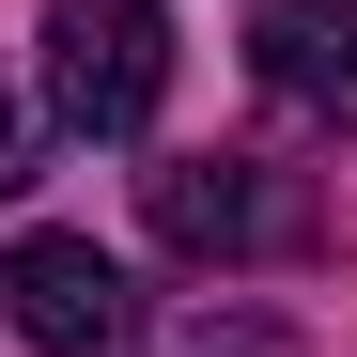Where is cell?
Listing matches in <instances>:
<instances>
[{
  "instance_id": "cell-6",
  "label": "cell",
  "mask_w": 357,
  "mask_h": 357,
  "mask_svg": "<svg viewBox=\"0 0 357 357\" xmlns=\"http://www.w3.org/2000/svg\"><path fill=\"white\" fill-rule=\"evenodd\" d=\"M0 187H31V125H16V93H0Z\"/></svg>"
},
{
  "instance_id": "cell-5",
  "label": "cell",
  "mask_w": 357,
  "mask_h": 357,
  "mask_svg": "<svg viewBox=\"0 0 357 357\" xmlns=\"http://www.w3.org/2000/svg\"><path fill=\"white\" fill-rule=\"evenodd\" d=\"M171 357H295V326H264V311H233V326H218V311H202Z\"/></svg>"
},
{
  "instance_id": "cell-1",
  "label": "cell",
  "mask_w": 357,
  "mask_h": 357,
  "mask_svg": "<svg viewBox=\"0 0 357 357\" xmlns=\"http://www.w3.org/2000/svg\"><path fill=\"white\" fill-rule=\"evenodd\" d=\"M171 93V16L155 0H47V109L78 140H140Z\"/></svg>"
},
{
  "instance_id": "cell-3",
  "label": "cell",
  "mask_w": 357,
  "mask_h": 357,
  "mask_svg": "<svg viewBox=\"0 0 357 357\" xmlns=\"http://www.w3.org/2000/svg\"><path fill=\"white\" fill-rule=\"evenodd\" d=\"M0 311H16L31 357H109L140 326V295H125V264H109L93 233H16V249H0Z\"/></svg>"
},
{
  "instance_id": "cell-2",
  "label": "cell",
  "mask_w": 357,
  "mask_h": 357,
  "mask_svg": "<svg viewBox=\"0 0 357 357\" xmlns=\"http://www.w3.org/2000/svg\"><path fill=\"white\" fill-rule=\"evenodd\" d=\"M140 218H155L171 264H249V249H295V233H311V202H295L280 171H249V155H171V171H140Z\"/></svg>"
},
{
  "instance_id": "cell-4",
  "label": "cell",
  "mask_w": 357,
  "mask_h": 357,
  "mask_svg": "<svg viewBox=\"0 0 357 357\" xmlns=\"http://www.w3.org/2000/svg\"><path fill=\"white\" fill-rule=\"evenodd\" d=\"M249 47L295 109H342L357 125V0H249Z\"/></svg>"
}]
</instances>
